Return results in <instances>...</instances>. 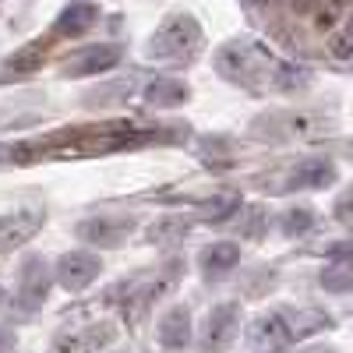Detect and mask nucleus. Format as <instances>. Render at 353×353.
<instances>
[{
    "instance_id": "obj_4",
    "label": "nucleus",
    "mask_w": 353,
    "mask_h": 353,
    "mask_svg": "<svg viewBox=\"0 0 353 353\" xmlns=\"http://www.w3.org/2000/svg\"><path fill=\"white\" fill-rule=\"evenodd\" d=\"M201 43H205V36H201V25L194 21V14L176 11V14L163 18V25L149 36V43H145V61L181 68V64H191L201 53Z\"/></svg>"
},
{
    "instance_id": "obj_1",
    "label": "nucleus",
    "mask_w": 353,
    "mask_h": 353,
    "mask_svg": "<svg viewBox=\"0 0 353 353\" xmlns=\"http://www.w3.org/2000/svg\"><path fill=\"white\" fill-rule=\"evenodd\" d=\"M181 128H138L134 121H103L64 128L46 138H25L14 145H0V166H36L43 159H92L124 149H145V145L176 141Z\"/></svg>"
},
{
    "instance_id": "obj_20",
    "label": "nucleus",
    "mask_w": 353,
    "mask_h": 353,
    "mask_svg": "<svg viewBox=\"0 0 353 353\" xmlns=\"http://www.w3.org/2000/svg\"><path fill=\"white\" fill-rule=\"evenodd\" d=\"M318 283H321V290H329V293H353V254L332 258L325 269H321Z\"/></svg>"
},
{
    "instance_id": "obj_16",
    "label": "nucleus",
    "mask_w": 353,
    "mask_h": 353,
    "mask_svg": "<svg viewBox=\"0 0 353 353\" xmlns=\"http://www.w3.org/2000/svg\"><path fill=\"white\" fill-rule=\"evenodd\" d=\"M237 265H241V248L233 241H216L209 248H201V254H198V269L205 279H223Z\"/></svg>"
},
{
    "instance_id": "obj_22",
    "label": "nucleus",
    "mask_w": 353,
    "mask_h": 353,
    "mask_svg": "<svg viewBox=\"0 0 353 353\" xmlns=\"http://www.w3.org/2000/svg\"><path fill=\"white\" fill-rule=\"evenodd\" d=\"M318 226V212L311 209V205H293V209H286L279 216V230L286 233V237H304V233H311Z\"/></svg>"
},
{
    "instance_id": "obj_15",
    "label": "nucleus",
    "mask_w": 353,
    "mask_h": 353,
    "mask_svg": "<svg viewBox=\"0 0 353 353\" xmlns=\"http://www.w3.org/2000/svg\"><path fill=\"white\" fill-rule=\"evenodd\" d=\"M156 336H159V346L170 350V353H181L191 346V307L188 304H173L156 325Z\"/></svg>"
},
{
    "instance_id": "obj_14",
    "label": "nucleus",
    "mask_w": 353,
    "mask_h": 353,
    "mask_svg": "<svg viewBox=\"0 0 353 353\" xmlns=\"http://www.w3.org/2000/svg\"><path fill=\"white\" fill-rule=\"evenodd\" d=\"M336 184V163L332 159H307L297 163L286 176H283V191H321Z\"/></svg>"
},
{
    "instance_id": "obj_17",
    "label": "nucleus",
    "mask_w": 353,
    "mask_h": 353,
    "mask_svg": "<svg viewBox=\"0 0 353 353\" xmlns=\"http://www.w3.org/2000/svg\"><path fill=\"white\" fill-rule=\"evenodd\" d=\"M39 226H43L39 209H25L18 216H0V251H11L25 241H32Z\"/></svg>"
},
{
    "instance_id": "obj_30",
    "label": "nucleus",
    "mask_w": 353,
    "mask_h": 353,
    "mask_svg": "<svg viewBox=\"0 0 353 353\" xmlns=\"http://www.w3.org/2000/svg\"><path fill=\"white\" fill-rule=\"evenodd\" d=\"M244 4H248V8H265L269 0H244Z\"/></svg>"
},
{
    "instance_id": "obj_29",
    "label": "nucleus",
    "mask_w": 353,
    "mask_h": 353,
    "mask_svg": "<svg viewBox=\"0 0 353 353\" xmlns=\"http://www.w3.org/2000/svg\"><path fill=\"white\" fill-rule=\"evenodd\" d=\"M301 353H336L332 346H307V350H301Z\"/></svg>"
},
{
    "instance_id": "obj_12",
    "label": "nucleus",
    "mask_w": 353,
    "mask_h": 353,
    "mask_svg": "<svg viewBox=\"0 0 353 353\" xmlns=\"http://www.w3.org/2000/svg\"><path fill=\"white\" fill-rule=\"evenodd\" d=\"M113 339H117V325H113V321H92V325H81V329L57 332L50 353H99Z\"/></svg>"
},
{
    "instance_id": "obj_8",
    "label": "nucleus",
    "mask_w": 353,
    "mask_h": 353,
    "mask_svg": "<svg viewBox=\"0 0 353 353\" xmlns=\"http://www.w3.org/2000/svg\"><path fill=\"white\" fill-rule=\"evenodd\" d=\"M241 336V304L223 301L205 314V325L198 332V350L201 353H226Z\"/></svg>"
},
{
    "instance_id": "obj_6",
    "label": "nucleus",
    "mask_w": 353,
    "mask_h": 353,
    "mask_svg": "<svg viewBox=\"0 0 353 353\" xmlns=\"http://www.w3.org/2000/svg\"><path fill=\"white\" fill-rule=\"evenodd\" d=\"M336 128L332 117L314 110H272L251 121V134L261 141H307L321 138Z\"/></svg>"
},
{
    "instance_id": "obj_24",
    "label": "nucleus",
    "mask_w": 353,
    "mask_h": 353,
    "mask_svg": "<svg viewBox=\"0 0 353 353\" xmlns=\"http://www.w3.org/2000/svg\"><path fill=\"white\" fill-rule=\"evenodd\" d=\"M329 53L336 57V61H343V64H353V18L343 21L329 36Z\"/></svg>"
},
{
    "instance_id": "obj_3",
    "label": "nucleus",
    "mask_w": 353,
    "mask_h": 353,
    "mask_svg": "<svg viewBox=\"0 0 353 353\" xmlns=\"http://www.w3.org/2000/svg\"><path fill=\"white\" fill-rule=\"evenodd\" d=\"M99 21V8L92 4V0H71V4L53 18V25L46 28V36L25 43L21 50H14L8 61H4V74H25V71H36L46 57L53 53V46L61 43H71L85 32H92Z\"/></svg>"
},
{
    "instance_id": "obj_27",
    "label": "nucleus",
    "mask_w": 353,
    "mask_h": 353,
    "mask_svg": "<svg viewBox=\"0 0 353 353\" xmlns=\"http://www.w3.org/2000/svg\"><path fill=\"white\" fill-rule=\"evenodd\" d=\"M244 226H241V233H244V237H258V233H261V226H265V209H261V205H251V209H244Z\"/></svg>"
},
{
    "instance_id": "obj_7",
    "label": "nucleus",
    "mask_w": 353,
    "mask_h": 353,
    "mask_svg": "<svg viewBox=\"0 0 353 353\" xmlns=\"http://www.w3.org/2000/svg\"><path fill=\"white\" fill-rule=\"evenodd\" d=\"M181 272H184V261H166L159 272H152V276H141V279H134V283H121V293H124V318L128 321H141L145 318V311H149L156 301H163L166 293L176 286V279H181Z\"/></svg>"
},
{
    "instance_id": "obj_9",
    "label": "nucleus",
    "mask_w": 353,
    "mask_h": 353,
    "mask_svg": "<svg viewBox=\"0 0 353 353\" xmlns=\"http://www.w3.org/2000/svg\"><path fill=\"white\" fill-rule=\"evenodd\" d=\"M53 276H57V272H50V265H46L43 258H36V254L21 261L18 290H14V304H18L21 314H32V311H39V307L46 304L50 286H53Z\"/></svg>"
},
{
    "instance_id": "obj_28",
    "label": "nucleus",
    "mask_w": 353,
    "mask_h": 353,
    "mask_svg": "<svg viewBox=\"0 0 353 353\" xmlns=\"http://www.w3.org/2000/svg\"><path fill=\"white\" fill-rule=\"evenodd\" d=\"M0 353H14V332H8L0 325Z\"/></svg>"
},
{
    "instance_id": "obj_23",
    "label": "nucleus",
    "mask_w": 353,
    "mask_h": 353,
    "mask_svg": "<svg viewBox=\"0 0 353 353\" xmlns=\"http://www.w3.org/2000/svg\"><path fill=\"white\" fill-rule=\"evenodd\" d=\"M188 230H191V223H184V219H159L149 230V241L152 244H176L188 237Z\"/></svg>"
},
{
    "instance_id": "obj_26",
    "label": "nucleus",
    "mask_w": 353,
    "mask_h": 353,
    "mask_svg": "<svg viewBox=\"0 0 353 353\" xmlns=\"http://www.w3.org/2000/svg\"><path fill=\"white\" fill-rule=\"evenodd\" d=\"M332 216H336L343 226L353 230V184H350L346 191H339V198H336V205H332Z\"/></svg>"
},
{
    "instance_id": "obj_25",
    "label": "nucleus",
    "mask_w": 353,
    "mask_h": 353,
    "mask_svg": "<svg viewBox=\"0 0 353 353\" xmlns=\"http://www.w3.org/2000/svg\"><path fill=\"white\" fill-rule=\"evenodd\" d=\"M134 88H138V85H134L131 78H124V81H117V85H103V88H92V92H85V103H99V106H106V103H113V99H128Z\"/></svg>"
},
{
    "instance_id": "obj_10",
    "label": "nucleus",
    "mask_w": 353,
    "mask_h": 353,
    "mask_svg": "<svg viewBox=\"0 0 353 353\" xmlns=\"http://www.w3.org/2000/svg\"><path fill=\"white\" fill-rule=\"evenodd\" d=\"M134 230L138 223L131 216H92L74 226L78 241H85L88 248H121L128 244V237H134Z\"/></svg>"
},
{
    "instance_id": "obj_5",
    "label": "nucleus",
    "mask_w": 353,
    "mask_h": 353,
    "mask_svg": "<svg viewBox=\"0 0 353 353\" xmlns=\"http://www.w3.org/2000/svg\"><path fill=\"white\" fill-rule=\"evenodd\" d=\"M321 325H329V318L318 314V311H297V314L293 311H265L248 329V350L251 353H276L286 343L301 339V336H307Z\"/></svg>"
},
{
    "instance_id": "obj_18",
    "label": "nucleus",
    "mask_w": 353,
    "mask_h": 353,
    "mask_svg": "<svg viewBox=\"0 0 353 353\" xmlns=\"http://www.w3.org/2000/svg\"><path fill=\"white\" fill-rule=\"evenodd\" d=\"M141 99L149 106H184L191 99V88L181 78H152L141 88Z\"/></svg>"
},
{
    "instance_id": "obj_2",
    "label": "nucleus",
    "mask_w": 353,
    "mask_h": 353,
    "mask_svg": "<svg viewBox=\"0 0 353 353\" xmlns=\"http://www.w3.org/2000/svg\"><path fill=\"white\" fill-rule=\"evenodd\" d=\"M216 71L230 81L251 88V92H272V96H290V92H304L311 85V71L279 57L272 46H265L254 36L230 39L216 50Z\"/></svg>"
},
{
    "instance_id": "obj_19",
    "label": "nucleus",
    "mask_w": 353,
    "mask_h": 353,
    "mask_svg": "<svg viewBox=\"0 0 353 353\" xmlns=\"http://www.w3.org/2000/svg\"><path fill=\"white\" fill-rule=\"evenodd\" d=\"M237 212H244V201L237 191H223L216 198H209L201 205V223H209V226H219V223H230V219H237Z\"/></svg>"
},
{
    "instance_id": "obj_21",
    "label": "nucleus",
    "mask_w": 353,
    "mask_h": 353,
    "mask_svg": "<svg viewBox=\"0 0 353 353\" xmlns=\"http://www.w3.org/2000/svg\"><path fill=\"white\" fill-rule=\"evenodd\" d=\"M28 103H39L36 96H18V99H0V131H11V128H25L32 124L39 110L28 106Z\"/></svg>"
},
{
    "instance_id": "obj_13",
    "label": "nucleus",
    "mask_w": 353,
    "mask_h": 353,
    "mask_svg": "<svg viewBox=\"0 0 353 353\" xmlns=\"http://www.w3.org/2000/svg\"><path fill=\"white\" fill-rule=\"evenodd\" d=\"M124 61V50L117 43H99V46H85L78 50L74 57L61 64V74L64 78H92V74H103L110 68H117Z\"/></svg>"
},
{
    "instance_id": "obj_11",
    "label": "nucleus",
    "mask_w": 353,
    "mask_h": 353,
    "mask_svg": "<svg viewBox=\"0 0 353 353\" xmlns=\"http://www.w3.org/2000/svg\"><path fill=\"white\" fill-rule=\"evenodd\" d=\"M57 283H61L68 293H81L88 290L99 276H103V258L92 251H68L57 258Z\"/></svg>"
},
{
    "instance_id": "obj_31",
    "label": "nucleus",
    "mask_w": 353,
    "mask_h": 353,
    "mask_svg": "<svg viewBox=\"0 0 353 353\" xmlns=\"http://www.w3.org/2000/svg\"><path fill=\"white\" fill-rule=\"evenodd\" d=\"M0 304H4V283H0Z\"/></svg>"
},
{
    "instance_id": "obj_32",
    "label": "nucleus",
    "mask_w": 353,
    "mask_h": 353,
    "mask_svg": "<svg viewBox=\"0 0 353 353\" xmlns=\"http://www.w3.org/2000/svg\"><path fill=\"white\" fill-rule=\"evenodd\" d=\"M346 4H350V0H346Z\"/></svg>"
}]
</instances>
